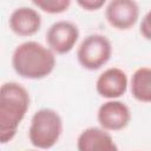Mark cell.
<instances>
[{
    "label": "cell",
    "instance_id": "1",
    "mask_svg": "<svg viewBox=\"0 0 151 151\" xmlns=\"http://www.w3.org/2000/svg\"><path fill=\"white\" fill-rule=\"evenodd\" d=\"M31 104L25 86L17 81H6L0 88V142H11L24 120Z\"/></svg>",
    "mask_w": 151,
    "mask_h": 151
},
{
    "label": "cell",
    "instance_id": "2",
    "mask_svg": "<svg viewBox=\"0 0 151 151\" xmlns=\"http://www.w3.org/2000/svg\"><path fill=\"white\" fill-rule=\"evenodd\" d=\"M14 72L29 80H39L48 77L55 67V54L45 45L28 40L19 44L11 58Z\"/></svg>",
    "mask_w": 151,
    "mask_h": 151
},
{
    "label": "cell",
    "instance_id": "3",
    "mask_svg": "<svg viewBox=\"0 0 151 151\" xmlns=\"http://www.w3.org/2000/svg\"><path fill=\"white\" fill-rule=\"evenodd\" d=\"M63 133V119L53 109H40L31 118L28 139L38 150H48L60 139Z\"/></svg>",
    "mask_w": 151,
    "mask_h": 151
},
{
    "label": "cell",
    "instance_id": "4",
    "mask_svg": "<svg viewBox=\"0 0 151 151\" xmlns=\"http://www.w3.org/2000/svg\"><path fill=\"white\" fill-rule=\"evenodd\" d=\"M112 55L110 39L99 33L88 34L83 39L77 50L79 65L87 71H97L105 66Z\"/></svg>",
    "mask_w": 151,
    "mask_h": 151
},
{
    "label": "cell",
    "instance_id": "5",
    "mask_svg": "<svg viewBox=\"0 0 151 151\" xmlns=\"http://www.w3.org/2000/svg\"><path fill=\"white\" fill-rule=\"evenodd\" d=\"M80 32L78 26L70 20H58L53 22L46 32L47 47L54 54H66L73 50Z\"/></svg>",
    "mask_w": 151,
    "mask_h": 151
},
{
    "label": "cell",
    "instance_id": "6",
    "mask_svg": "<svg viewBox=\"0 0 151 151\" xmlns=\"http://www.w3.org/2000/svg\"><path fill=\"white\" fill-rule=\"evenodd\" d=\"M105 18L113 28L127 31L139 19V5L134 0H111L106 4Z\"/></svg>",
    "mask_w": 151,
    "mask_h": 151
},
{
    "label": "cell",
    "instance_id": "7",
    "mask_svg": "<svg viewBox=\"0 0 151 151\" xmlns=\"http://www.w3.org/2000/svg\"><path fill=\"white\" fill-rule=\"evenodd\" d=\"M131 110L122 100H106L97 111L99 126L109 132L124 130L131 122Z\"/></svg>",
    "mask_w": 151,
    "mask_h": 151
},
{
    "label": "cell",
    "instance_id": "8",
    "mask_svg": "<svg viewBox=\"0 0 151 151\" xmlns=\"http://www.w3.org/2000/svg\"><path fill=\"white\" fill-rule=\"evenodd\" d=\"M129 87V77L126 72L119 67H109L104 70L97 78V93L107 99L114 100L125 94Z\"/></svg>",
    "mask_w": 151,
    "mask_h": 151
},
{
    "label": "cell",
    "instance_id": "9",
    "mask_svg": "<svg viewBox=\"0 0 151 151\" xmlns=\"http://www.w3.org/2000/svg\"><path fill=\"white\" fill-rule=\"evenodd\" d=\"M11 31L19 37H32L41 27V15L37 8L20 6L12 11L8 18Z\"/></svg>",
    "mask_w": 151,
    "mask_h": 151
},
{
    "label": "cell",
    "instance_id": "10",
    "mask_svg": "<svg viewBox=\"0 0 151 151\" xmlns=\"http://www.w3.org/2000/svg\"><path fill=\"white\" fill-rule=\"evenodd\" d=\"M78 151H119L111 133L100 126L83 130L77 138Z\"/></svg>",
    "mask_w": 151,
    "mask_h": 151
},
{
    "label": "cell",
    "instance_id": "11",
    "mask_svg": "<svg viewBox=\"0 0 151 151\" xmlns=\"http://www.w3.org/2000/svg\"><path fill=\"white\" fill-rule=\"evenodd\" d=\"M132 97L140 103H151V67L137 68L130 80Z\"/></svg>",
    "mask_w": 151,
    "mask_h": 151
},
{
    "label": "cell",
    "instance_id": "12",
    "mask_svg": "<svg viewBox=\"0 0 151 151\" xmlns=\"http://www.w3.org/2000/svg\"><path fill=\"white\" fill-rule=\"evenodd\" d=\"M32 5L48 14H60L71 6V0H33Z\"/></svg>",
    "mask_w": 151,
    "mask_h": 151
},
{
    "label": "cell",
    "instance_id": "13",
    "mask_svg": "<svg viewBox=\"0 0 151 151\" xmlns=\"http://www.w3.org/2000/svg\"><path fill=\"white\" fill-rule=\"evenodd\" d=\"M77 5L80 6L84 11L94 12L100 9L106 5L105 0H77Z\"/></svg>",
    "mask_w": 151,
    "mask_h": 151
},
{
    "label": "cell",
    "instance_id": "14",
    "mask_svg": "<svg viewBox=\"0 0 151 151\" xmlns=\"http://www.w3.org/2000/svg\"><path fill=\"white\" fill-rule=\"evenodd\" d=\"M139 32L143 38H145L146 40H151V9L143 17L139 26Z\"/></svg>",
    "mask_w": 151,
    "mask_h": 151
},
{
    "label": "cell",
    "instance_id": "15",
    "mask_svg": "<svg viewBox=\"0 0 151 151\" xmlns=\"http://www.w3.org/2000/svg\"><path fill=\"white\" fill-rule=\"evenodd\" d=\"M29 151H35V150H29Z\"/></svg>",
    "mask_w": 151,
    "mask_h": 151
}]
</instances>
